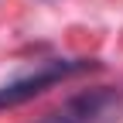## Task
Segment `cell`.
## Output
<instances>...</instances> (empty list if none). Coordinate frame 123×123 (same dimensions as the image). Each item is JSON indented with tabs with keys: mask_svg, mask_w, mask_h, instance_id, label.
Instances as JSON below:
<instances>
[{
	"mask_svg": "<svg viewBox=\"0 0 123 123\" xmlns=\"http://www.w3.org/2000/svg\"><path fill=\"white\" fill-rule=\"evenodd\" d=\"M92 62H82V58H55V62H44V65H38L34 72L21 75V79H14L7 86H0V110H10V106H21L27 99H34L38 92H44L48 86L68 79V75L89 68Z\"/></svg>",
	"mask_w": 123,
	"mask_h": 123,
	"instance_id": "1",
	"label": "cell"
},
{
	"mask_svg": "<svg viewBox=\"0 0 123 123\" xmlns=\"http://www.w3.org/2000/svg\"><path fill=\"white\" fill-rule=\"evenodd\" d=\"M120 106H123V96L116 89H92L68 99L62 110L44 116L41 123H113L120 116Z\"/></svg>",
	"mask_w": 123,
	"mask_h": 123,
	"instance_id": "2",
	"label": "cell"
}]
</instances>
